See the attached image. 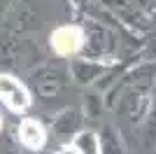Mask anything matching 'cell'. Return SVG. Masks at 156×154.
Segmentation results:
<instances>
[{
  "mask_svg": "<svg viewBox=\"0 0 156 154\" xmlns=\"http://www.w3.org/2000/svg\"><path fill=\"white\" fill-rule=\"evenodd\" d=\"M0 101L12 112H23L30 108V94L14 75H0Z\"/></svg>",
  "mask_w": 156,
  "mask_h": 154,
  "instance_id": "1",
  "label": "cell"
},
{
  "mask_svg": "<svg viewBox=\"0 0 156 154\" xmlns=\"http://www.w3.org/2000/svg\"><path fill=\"white\" fill-rule=\"evenodd\" d=\"M19 140L26 145L28 149H42L47 142V131L37 119H23L19 124Z\"/></svg>",
  "mask_w": 156,
  "mask_h": 154,
  "instance_id": "3",
  "label": "cell"
},
{
  "mask_svg": "<svg viewBox=\"0 0 156 154\" xmlns=\"http://www.w3.org/2000/svg\"><path fill=\"white\" fill-rule=\"evenodd\" d=\"M58 154H103L100 152V140L91 131H82L75 135V140L61 147Z\"/></svg>",
  "mask_w": 156,
  "mask_h": 154,
  "instance_id": "4",
  "label": "cell"
},
{
  "mask_svg": "<svg viewBox=\"0 0 156 154\" xmlns=\"http://www.w3.org/2000/svg\"><path fill=\"white\" fill-rule=\"evenodd\" d=\"M0 128H2V119H0Z\"/></svg>",
  "mask_w": 156,
  "mask_h": 154,
  "instance_id": "5",
  "label": "cell"
},
{
  "mask_svg": "<svg viewBox=\"0 0 156 154\" xmlns=\"http://www.w3.org/2000/svg\"><path fill=\"white\" fill-rule=\"evenodd\" d=\"M84 45V33L79 26H61L51 33V49L58 56H72Z\"/></svg>",
  "mask_w": 156,
  "mask_h": 154,
  "instance_id": "2",
  "label": "cell"
}]
</instances>
